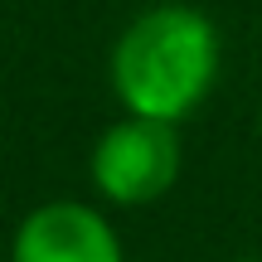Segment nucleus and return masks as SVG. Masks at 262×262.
Returning <instances> with one entry per match:
<instances>
[{"instance_id": "7ed1b4c3", "label": "nucleus", "mask_w": 262, "mask_h": 262, "mask_svg": "<svg viewBox=\"0 0 262 262\" xmlns=\"http://www.w3.org/2000/svg\"><path fill=\"white\" fill-rule=\"evenodd\" d=\"M10 262H122V243L97 209L54 199L19 219Z\"/></svg>"}, {"instance_id": "20e7f679", "label": "nucleus", "mask_w": 262, "mask_h": 262, "mask_svg": "<svg viewBox=\"0 0 262 262\" xmlns=\"http://www.w3.org/2000/svg\"><path fill=\"white\" fill-rule=\"evenodd\" d=\"M238 262H253V257H238Z\"/></svg>"}, {"instance_id": "f257e3e1", "label": "nucleus", "mask_w": 262, "mask_h": 262, "mask_svg": "<svg viewBox=\"0 0 262 262\" xmlns=\"http://www.w3.org/2000/svg\"><path fill=\"white\" fill-rule=\"evenodd\" d=\"M219 78V34L189 5H156L122 29L112 49V88L126 117L180 126Z\"/></svg>"}, {"instance_id": "f03ea898", "label": "nucleus", "mask_w": 262, "mask_h": 262, "mask_svg": "<svg viewBox=\"0 0 262 262\" xmlns=\"http://www.w3.org/2000/svg\"><path fill=\"white\" fill-rule=\"evenodd\" d=\"M180 175V141L170 122L126 117L107 126V136L93 150V185L112 204H150Z\"/></svg>"}]
</instances>
